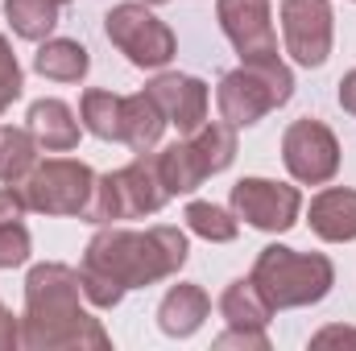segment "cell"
Wrapping results in <instances>:
<instances>
[{"label":"cell","mask_w":356,"mask_h":351,"mask_svg":"<svg viewBox=\"0 0 356 351\" xmlns=\"http://www.w3.org/2000/svg\"><path fill=\"white\" fill-rule=\"evenodd\" d=\"M186 236L170 223H154L145 232L104 223L79 261V281L83 298L99 310H112L124 302L129 289H149L166 277H175L186 264Z\"/></svg>","instance_id":"6da1fadb"},{"label":"cell","mask_w":356,"mask_h":351,"mask_svg":"<svg viewBox=\"0 0 356 351\" xmlns=\"http://www.w3.org/2000/svg\"><path fill=\"white\" fill-rule=\"evenodd\" d=\"M79 268L58 261L33 264L25 277V314H21V348L29 351H83L108 348V331L83 310Z\"/></svg>","instance_id":"7a4b0ae2"},{"label":"cell","mask_w":356,"mask_h":351,"mask_svg":"<svg viewBox=\"0 0 356 351\" xmlns=\"http://www.w3.org/2000/svg\"><path fill=\"white\" fill-rule=\"evenodd\" d=\"M249 277L257 281L273 310H294V306H315L332 293L336 264L323 252H294L286 244H266Z\"/></svg>","instance_id":"3957f363"},{"label":"cell","mask_w":356,"mask_h":351,"mask_svg":"<svg viewBox=\"0 0 356 351\" xmlns=\"http://www.w3.org/2000/svg\"><path fill=\"white\" fill-rule=\"evenodd\" d=\"M170 203V190L158 170V153H137L129 166L112 170V174L95 178V194H91L83 219L88 223H124V219H145L158 215Z\"/></svg>","instance_id":"277c9868"},{"label":"cell","mask_w":356,"mask_h":351,"mask_svg":"<svg viewBox=\"0 0 356 351\" xmlns=\"http://www.w3.org/2000/svg\"><path fill=\"white\" fill-rule=\"evenodd\" d=\"M290 95H294V71L273 54V58H253L228 71L216 87V108H220V120H228L232 128H253L273 108H286Z\"/></svg>","instance_id":"5b68a950"},{"label":"cell","mask_w":356,"mask_h":351,"mask_svg":"<svg viewBox=\"0 0 356 351\" xmlns=\"http://www.w3.org/2000/svg\"><path fill=\"white\" fill-rule=\"evenodd\" d=\"M104 33L108 42L141 71H162L170 58L178 54L175 29L149 12V4L129 0V4H112L104 17Z\"/></svg>","instance_id":"8992f818"},{"label":"cell","mask_w":356,"mask_h":351,"mask_svg":"<svg viewBox=\"0 0 356 351\" xmlns=\"http://www.w3.org/2000/svg\"><path fill=\"white\" fill-rule=\"evenodd\" d=\"M25 207L38 215H79L95 194V170L79 157H46L21 182Z\"/></svg>","instance_id":"52a82bcc"},{"label":"cell","mask_w":356,"mask_h":351,"mask_svg":"<svg viewBox=\"0 0 356 351\" xmlns=\"http://www.w3.org/2000/svg\"><path fill=\"white\" fill-rule=\"evenodd\" d=\"M282 162L298 186H327L340 174V141L323 120H294L282 132Z\"/></svg>","instance_id":"ba28073f"},{"label":"cell","mask_w":356,"mask_h":351,"mask_svg":"<svg viewBox=\"0 0 356 351\" xmlns=\"http://www.w3.org/2000/svg\"><path fill=\"white\" fill-rule=\"evenodd\" d=\"M228 203H232V215H236V219H245L249 228L269 232V236L290 232V228L298 223V215H302V194H298V186L273 182V178H241V182L232 186Z\"/></svg>","instance_id":"9c48e42d"},{"label":"cell","mask_w":356,"mask_h":351,"mask_svg":"<svg viewBox=\"0 0 356 351\" xmlns=\"http://www.w3.org/2000/svg\"><path fill=\"white\" fill-rule=\"evenodd\" d=\"M336 17L327 0H282V42L298 67H323L332 54Z\"/></svg>","instance_id":"30bf717a"},{"label":"cell","mask_w":356,"mask_h":351,"mask_svg":"<svg viewBox=\"0 0 356 351\" xmlns=\"http://www.w3.org/2000/svg\"><path fill=\"white\" fill-rule=\"evenodd\" d=\"M216 21L241 62L273 58L277 54V29H273V8L269 0H216Z\"/></svg>","instance_id":"8fae6325"},{"label":"cell","mask_w":356,"mask_h":351,"mask_svg":"<svg viewBox=\"0 0 356 351\" xmlns=\"http://www.w3.org/2000/svg\"><path fill=\"white\" fill-rule=\"evenodd\" d=\"M145 91H149V99L162 108L166 124H175L182 137H191V132L207 120V103H211V95H207V83L195 79V75L162 71V75H154V79L145 83Z\"/></svg>","instance_id":"7c38bea8"},{"label":"cell","mask_w":356,"mask_h":351,"mask_svg":"<svg viewBox=\"0 0 356 351\" xmlns=\"http://www.w3.org/2000/svg\"><path fill=\"white\" fill-rule=\"evenodd\" d=\"M207 314H211V298H207V289L195 285V281L170 285L166 298L158 302V327H162V335H170V339H191V335L207 323Z\"/></svg>","instance_id":"4fadbf2b"},{"label":"cell","mask_w":356,"mask_h":351,"mask_svg":"<svg viewBox=\"0 0 356 351\" xmlns=\"http://www.w3.org/2000/svg\"><path fill=\"white\" fill-rule=\"evenodd\" d=\"M311 232L327 244H353L356 240V190L348 186H327L311 198L307 215Z\"/></svg>","instance_id":"5bb4252c"},{"label":"cell","mask_w":356,"mask_h":351,"mask_svg":"<svg viewBox=\"0 0 356 351\" xmlns=\"http://www.w3.org/2000/svg\"><path fill=\"white\" fill-rule=\"evenodd\" d=\"M25 128L38 137V145L46 153H71L79 145V120H75L71 103H63V99H33Z\"/></svg>","instance_id":"9a60e30c"},{"label":"cell","mask_w":356,"mask_h":351,"mask_svg":"<svg viewBox=\"0 0 356 351\" xmlns=\"http://www.w3.org/2000/svg\"><path fill=\"white\" fill-rule=\"evenodd\" d=\"M33 71L50 83H83L91 71V54L75 37H46L33 54Z\"/></svg>","instance_id":"2e32d148"},{"label":"cell","mask_w":356,"mask_h":351,"mask_svg":"<svg viewBox=\"0 0 356 351\" xmlns=\"http://www.w3.org/2000/svg\"><path fill=\"white\" fill-rule=\"evenodd\" d=\"M220 314L228 327H253V331H266L269 318H273V306L269 298L257 289L253 277H236L228 281V289L220 293Z\"/></svg>","instance_id":"e0dca14e"},{"label":"cell","mask_w":356,"mask_h":351,"mask_svg":"<svg viewBox=\"0 0 356 351\" xmlns=\"http://www.w3.org/2000/svg\"><path fill=\"white\" fill-rule=\"evenodd\" d=\"M199 170L211 178V174H224L232 162H236V128L228 120H203L191 137H186Z\"/></svg>","instance_id":"ac0fdd59"},{"label":"cell","mask_w":356,"mask_h":351,"mask_svg":"<svg viewBox=\"0 0 356 351\" xmlns=\"http://www.w3.org/2000/svg\"><path fill=\"white\" fill-rule=\"evenodd\" d=\"M162 132H166V116L149 99V91L124 95V137H120V145H129L133 153H149V149H158Z\"/></svg>","instance_id":"d6986e66"},{"label":"cell","mask_w":356,"mask_h":351,"mask_svg":"<svg viewBox=\"0 0 356 351\" xmlns=\"http://www.w3.org/2000/svg\"><path fill=\"white\" fill-rule=\"evenodd\" d=\"M79 120L91 137L120 141L124 137V95H112L104 87H88L79 99Z\"/></svg>","instance_id":"ffe728a7"},{"label":"cell","mask_w":356,"mask_h":351,"mask_svg":"<svg viewBox=\"0 0 356 351\" xmlns=\"http://www.w3.org/2000/svg\"><path fill=\"white\" fill-rule=\"evenodd\" d=\"M38 153H42V145H38V137L29 128H17V124L0 128V182L4 186H21L33 174Z\"/></svg>","instance_id":"44dd1931"},{"label":"cell","mask_w":356,"mask_h":351,"mask_svg":"<svg viewBox=\"0 0 356 351\" xmlns=\"http://www.w3.org/2000/svg\"><path fill=\"white\" fill-rule=\"evenodd\" d=\"M4 17L17 37L46 42L58 25V0H4Z\"/></svg>","instance_id":"7402d4cb"},{"label":"cell","mask_w":356,"mask_h":351,"mask_svg":"<svg viewBox=\"0 0 356 351\" xmlns=\"http://www.w3.org/2000/svg\"><path fill=\"white\" fill-rule=\"evenodd\" d=\"M158 170H162V182H166L170 198L175 194H191V190H199L207 182V174L199 170V162H195V153H191L186 141H175V145H166L158 153Z\"/></svg>","instance_id":"603a6c76"},{"label":"cell","mask_w":356,"mask_h":351,"mask_svg":"<svg viewBox=\"0 0 356 351\" xmlns=\"http://www.w3.org/2000/svg\"><path fill=\"white\" fill-rule=\"evenodd\" d=\"M182 219L207 244H232L236 232H241V219L232 215V207H216V203H186Z\"/></svg>","instance_id":"cb8c5ba5"},{"label":"cell","mask_w":356,"mask_h":351,"mask_svg":"<svg viewBox=\"0 0 356 351\" xmlns=\"http://www.w3.org/2000/svg\"><path fill=\"white\" fill-rule=\"evenodd\" d=\"M21 87H25V75H21V62L8 46V37L0 33V116L21 99Z\"/></svg>","instance_id":"d4e9b609"},{"label":"cell","mask_w":356,"mask_h":351,"mask_svg":"<svg viewBox=\"0 0 356 351\" xmlns=\"http://www.w3.org/2000/svg\"><path fill=\"white\" fill-rule=\"evenodd\" d=\"M33 252V240H29V228L21 219L13 223H0V268H17V264L29 261Z\"/></svg>","instance_id":"484cf974"},{"label":"cell","mask_w":356,"mask_h":351,"mask_svg":"<svg viewBox=\"0 0 356 351\" xmlns=\"http://www.w3.org/2000/svg\"><path fill=\"white\" fill-rule=\"evenodd\" d=\"M216 348H245V351H269V335L266 331H253V327H228L220 339H216Z\"/></svg>","instance_id":"4316f807"},{"label":"cell","mask_w":356,"mask_h":351,"mask_svg":"<svg viewBox=\"0 0 356 351\" xmlns=\"http://www.w3.org/2000/svg\"><path fill=\"white\" fill-rule=\"evenodd\" d=\"M25 194L21 186H0V223H13V219H25Z\"/></svg>","instance_id":"83f0119b"},{"label":"cell","mask_w":356,"mask_h":351,"mask_svg":"<svg viewBox=\"0 0 356 351\" xmlns=\"http://www.w3.org/2000/svg\"><path fill=\"white\" fill-rule=\"evenodd\" d=\"M21 348V318L0 302V351H13Z\"/></svg>","instance_id":"f1b7e54d"},{"label":"cell","mask_w":356,"mask_h":351,"mask_svg":"<svg viewBox=\"0 0 356 351\" xmlns=\"http://www.w3.org/2000/svg\"><path fill=\"white\" fill-rule=\"evenodd\" d=\"M327 343H356V327H323L311 335V348H327Z\"/></svg>","instance_id":"f546056e"},{"label":"cell","mask_w":356,"mask_h":351,"mask_svg":"<svg viewBox=\"0 0 356 351\" xmlns=\"http://www.w3.org/2000/svg\"><path fill=\"white\" fill-rule=\"evenodd\" d=\"M336 99H340V108L356 116V71H348L344 79H340V91H336Z\"/></svg>","instance_id":"4dcf8cb0"},{"label":"cell","mask_w":356,"mask_h":351,"mask_svg":"<svg viewBox=\"0 0 356 351\" xmlns=\"http://www.w3.org/2000/svg\"><path fill=\"white\" fill-rule=\"evenodd\" d=\"M141 4H166V0H141Z\"/></svg>","instance_id":"1f68e13d"},{"label":"cell","mask_w":356,"mask_h":351,"mask_svg":"<svg viewBox=\"0 0 356 351\" xmlns=\"http://www.w3.org/2000/svg\"><path fill=\"white\" fill-rule=\"evenodd\" d=\"M58 4H71V0H58Z\"/></svg>","instance_id":"d6a6232c"},{"label":"cell","mask_w":356,"mask_h":351,"mask_svg":"<svg viewBox=\"0 0 356 351\" xmlns=\"http://www.w3.org/2000/svg\"><path fill=\"white\" fill-rule=\"evenodd\" d=\"M353 4H356V0H353Z\"/></svg>","instance_id":"836d02e7"}]
</instances>
